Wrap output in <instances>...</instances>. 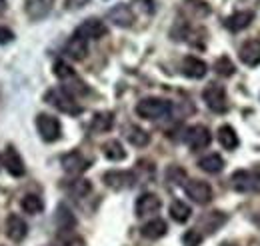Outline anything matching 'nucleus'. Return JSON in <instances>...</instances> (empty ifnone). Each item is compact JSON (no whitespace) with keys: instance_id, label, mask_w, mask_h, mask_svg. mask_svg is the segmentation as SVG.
<instances>
[{"instance_id":"obj_1","label":"nucleus","mask_w":260,"mask_h":246,"mask_svg":"<svg viewBox=\"0 0 260 246\" xmlns=\"http://www.w3.org/2000/svg\"><path fill=\"white\" fill-rule=\"evenodd\" d=\"M172 110V104L164 98H142L136 104V114L144 120H160L166 118Z\"/></svg>"},{"instance_id":"obj_2","label":"nucleus","mask_w":260,"mask_h":246,"mask_svg":"<svg viewBox=\"0 0 260 246\" xmlns=\"http://www.w3.org/2000/svg\"><path fill=\"white\" fill-rule=\"evenodd\" d=\"M44 98H46L48 104H52L56 110H60V112H64V114L76 116V114L82 112V106H78V104L74 102V98L66 93L64 88H52V90L46 93Z\"/></svg>"},{"instance_id":"obj_3","label":"nucleus","mask_w":260,"mask_h":246,"mask_svg":"<svg viewBox=\"0 0 260 246\" xmlns=\"http://www.w3.org/2000/svg\"><path fill=\"white\" fill-rule=\"evenodd\" d=\"M202 98L206 102V106L212 110V112H226L228 110V98H226V90L224 86L220 84H208L204 90H202Z\"/></svg>"},{"instance_id":"obj_4","label":"nucleus","mask_w":260,"mask_h":246,"mask_svg":"<svg viewBox=\"0 0 260 246\" xmlns=\"http://www.w3.org/2000/svg\"><path fill=\"white\" fill-rule=\"evenodd\" d=\"M36 128H38L40 138L46 140V142H54V140H58V138H60V132H62L60 120H58L56 116H52V114H44V112L36 116Z\"/></svg>"},{"instance_id":"obj_5","label":"nucleus","mask_w":260,"mask_h":246,"mask_svg":"<svg viewBox=\"0 0 260 246\" xmlns=\"http://www.w3.org/2000/svg\"><path fill=\"white\" fill-rule=\"evenodd\" d=\"M184 192L196 204H208L212 200V188L204 180H188L184 184Z\"/></svg>"},{"instance_id":"obj_6","label":"nucleus","mask_w":260,"mask_h":246,"mask_svg":"<svg viewBox=\"0 0 260 246\" xmlns=\"http://www.w3.org/2000/svg\"><path fill=\"white\" fill-rule=\"evenodd\" d=\"M184 140H186V144H188L190 150H202V148H206V146L210 144L212 136H210V130H208L206 126L196 124V126L186 130Z\"/></svg>"},{"instance_id":"obj_7","label":"nucleus","mask_w":260,"mask_h":246,"mask_svg":"<svg viewBox=\"0 0 260 246\" xmlns=\"http://www.w3.org/2000/svg\"><path fill=\"white\" fill-rule=\"evenodd\" d=\"M102 180L112 190H126V188L134 186L136 176L132 172H126V170H110V172H104Z\"/></svg>"},{"instance_id":"obj_8","label":"nucleus","mask_w":260,"mask_h":246,"mask_svg":"<svg viewBox=\"0 0 260 246\" xmlns=\"http://www.w3.org/2000/svg\"><path fill=\"white\" fill-rule=\"evenodd\" d=\"M2 166L8 170V174L16 178L24 176V160L20 158V154L14 146H6V150L2 154Z\"/></svg>"},{"instance_id":"obj_9","label":"nucleus","mask_w":260,"mask_h":246,"mask_svg":"<svg viewBox=\"0 0 260 246\" xmlns=\"http://www.w3.org/2000/svg\"><path fill=\"white\" fill-rule=\"evenodd\" d=\"M162 202L156 194L152 192H144L138 196L136 204H134V210H136V216H150V214H156L160 210Z\"/></svg>"},{"instance_id":"obj_10","label":"nucleus","mask_w":260,"mask_h":246,"mask_svg":"<svg viewBox=\"0 0 260 246\" xmlns=\"http://www.w3.org/2000/svg\"><path fill=\"white\" fill-rule=\"evenodd\" d=\"M60 164H62L66 174H72V176H78V174H82L88 168V160L80 152H76V150L64 154L62 160H60Z\"/></svg>"},{"instance_id":"obj_11","label":"nucleus","mask_w":260,"mask_h":246,"mask_svg":"<svg viewBox=\"0 0 260 246\" xmlns=\"http://www.w3.org/2000/svg\"><path fill=\"white\" fill-rule=\"evenodd\" d=\"M240 60L244 62L246 66H258L260 64V38H250L246 40L240 50H238Z\"/></svg>"},{"instance_id":"obj_12","label":"nucleus","mask_w":260,"mask_h":246,"mask_svg":"<svg viewBox=\"0 0 260 246\" xmlns=\"http://www.w3.org/2000/svg\"><path fill=\"white\" fill-rule=\"evenodd\" d=\"M76 34L82 36L84 40H98V38H102V36L106 34V26H104V22H100L98 18H88V20H84V22L76 28Z\"/></svg>"},{"instance_id":"obj_13","label":"nucleus","mask_w":260,"mask_h":246,"mask_svg":"<svg viewBox=\"0 0 260 246\" xmlns=\"http://www.w3.org/2000/svg\"><path fill=\"white\" fill-rule=\"evenodd\" d=\"M28 234V226L26 222L20 218L18 214H10L6 218V236L14 242H20L24 240V236Z\"/></svg>"},{"instance_id":"obj_14","label":"nucleus","mask_w":260,"mask_h":246,"mask_svg":"<svg viewBox=\"0 0 260 246\" xmlns=\"http://www.w3.org/2000/svg\"><path fill=\"white\" fill-rule=\"evenodd\" d=\"M64 52H66V56H70L72 60H84L86 54H88V40H84L82 36H78V34L74 32V36L66 42Z\"/></svg>"},{"instance_id":"obj_15","label":"nucleus","mask_w":260,"mask_h":246,"mask_svg":"<svg viewBox=\"0 0 260 246\" xmlns=\"http://www.w3.org/2000/svg\"><path fill=\"white\" fill-rule=\"evenodd\" d=\"M108 20L114 22L116 26H120V28H128L134 22V12H132L128 4H118L108 12Z\"/></svg>"},{"instance_id":"obj_16","label":"nucleus","mask_w":260,"mask_h":246,"mask_svg":"<svg viewBox=\"0 0 260 246\" xmlns=\"http://www.w3.org/2000/svg\"><path fill=\"white\" fill-rule=\"evenodd\" d=\"M52 4H54V0H26L24 10L30 20H42L52 10Z\"/></svg>"},{"instance_id":"obj_17","label":"nucleus","mask_w":260,"mask_h":246,"mask_svg":"<svg viewBox=\"0 0 260 246\" xmlns=\"http://www.w3.org/2000/svg\"><path fill=\"white\" fill-rule=\"evenodd\" d=\"M232 186L238 192H250L258 188V178L248 170H238L232 174Z\"/></svg>"},{"instance_id":"obj_18","label":"nucleus","mask_w":260,"mask_h":246,"mask_svg":"<svg viewBox=\"0 0 260 246\" xmlns=\"http://www.w3.org/2000/svg\"><path fill=\"white\" fill-rule=\"evenodd\" d=\"M56 226H58V234H60V236L70 234L72 228L76 226V218H74L72 210H70L66 204H60L58 210H56Z\"/></svg>"},{"instance_id":"obj_19","label":"nucleus","mask_w":260,"mask_h":246,"mask_svg":"<svg viewBox=\"0 0 260 246\" xmlns=\"http://www.w3.org/2000/svg\"><path fill=\"white\" fill-rule=\"evenodd\" d=\"M252 20H254V14H252V12H248V10H240V12H234L232 16H228L224 24H226L228 30L240 32V30H244V28H248Z\"/></svg>"},{"instance_id":"obj_20","label":"nucleus","mask_w":260,"mask_h":246,"mask_svg":"<svg viewBox=\"0 0 260 246\" xmlns=\"http://www.w3.org/2000/svg\"><path fill=\"white\" fill-rule=\"evenodd\" d=\"M166 230H168V226H166V222H164L162 218H152L150 222H146L140 228V234L144 238H148V240H158V238H162L164 234H166Z\"/></svg>"},{"instance_id":"obj_21","label":"nucleus","mask_w":260,"mask_h":246,"mask_svg":"<svg viewBox=\"0 0 260 246\" xmlns=\"http://www.w3.org/2000/svg\"><path fill=\"white\" fill-rule=\"evenodd\" d=\"M206 70H208L206 62H202L196 56H186L182 60V72L188 78H202V76H206Z\"/></svg>"},{"instance_id":"obj_22","label":"nucleus","mask_w":260,"mask_h":246,"mask_svg":"<svg viewBox=\"0 0 260 246\" xmlns=\"http://www.w3.org/2000/svg\"><path fill=\"white\" fill-rule=\"evenodd\" d=\"M224 222H226V216L222 214V212H218V210H214V212H208L206 216H202L198 224H200L208 234H212V232H216Z\"/></svg>"},{"instance_id":"obj_23","label":"nucleus","mask_w":260,"mask_h":246,"mask_svg":"<svg viewBox=\"0 0 260 246\" xmlns=\"http://www.w3.org/2000/svg\"><path fill=\"white\" fill-rule=\"evenodd\" d=\"M198 166L208 174H216L224 168V160H222L220 154H206L204 158L198 160Z\"/></svg>"},{"instance_id":"obj_24","label":"nucleus","mask_w":260,"mask_h":246,"mask_svg":"<svg viewBox=\"0 0 260 246\" xmlns=\"http://www.w3.org/2000/svg\"><path fill=\"white\" fill-rule=\"evenodd\" d=\"M218 142L226 150H234L238 146V134H236V130L230 124H224V126L218 128Z\"/></svg>"},{"instance_id":"obj_25","label":"nucleus","mask_w":260,"mask_h":246,"mask_svg":"<svg viewBox=\"0 0 260 246\" xmlns=\"http://www.w3.org/2000/svg\"><path fill=\"white\" fill-rule=\"evenodd\" d=\"M126 138H128L130 144L136 146V148H142V146H146L150 142V134L146 130H142L140 126H128L126 128Z\"/></svg>"},{"instance_id":"obj_26","label":"nucleus","mask_w":260,"mask_h":246,"mask_svg":"<svg viewBox=\"0 0 260 246\" xmlns=\"http://www.w3.org/2000/svg\"><path fill=\"white\" fill-rule=\"evenodd\" d=\"M102 152H104V156H106L108 160H112V162H120V160L126 158V150L122 148V144H120L118 140H108V142H104V144H102Z\"/></svg>"},{"instance_id":"obj_27","label":"nucleus","mask_w":260,"mask_h":246,"mask_svg":"<svg viewBox=\"0 0 260 246\" xmlns=\"http://www.w3.org/2000/svg\"><path fill=\"white\" fill-rule=\"evenodd\" d=\"M112 124H114V114L112 112H96L94 118H92V122H90V128L94 132L102 134V132H108L112 128Z\"/></svg>"},{"instance_id":"obj_28","label":"nucleus","mask_w":260,"mask_h":246,"mask_svg":"<svg viewBox=\"0 0 260 246\" xmlns=\"http://www.w3.org/2000/svg\"><path fill=\"white\" fill-rule=\"evenodd\" d=\"M192 214V210H190V206L188 204H184L182 200H174L172 204H170V216L176 220V222H186L188 218Z\"/></svg>"},{"instance_id":"obj_29","label":"nucleus","mask_w":260,"mask_h":246,"mask_svg":"<svg viewBox=\"0 0 260 246\" xmlns=\"http://www.w3.org/2000/svg\"><path fill=\"white\" fill-rule=\"evenodd\" d=\"M20 206H22V210H24L26 214H38V212H42V208H44L40 196H36V194H26V196L20 200Z\"/></svg>"},{"instance_id":"obj_30","label":"nucleus","mask_w":260,"mask_h":246,"mask_svg":"<svg viewBox=\"0 0 260 246\" xmlns=\"http://www.w3.org/2000/svg\"><path fill=\"white\" fill-rule=\"evenodd\" d=\"M214 70H216V74H220V76H232L234 72H236V66L232 64V60L228 58V56H220L218 60L214 62Z\"/></svg>"},{"instance_id":"obj_31","label":"nucleus","mask_w":260,"mask_h":246,"mask_svg":"<svg viewBox=\"0 0 260 246\" xmlns=\"http://www.w3.org/2000/svg\"><path fill=\"white\" fill-rule=\"evenodd\" d=\"M70 190V194L72 196H76V198H84L90 190H92V186H90V182L88 180H84V178H80V180H74L72 182V186L68 188Z\"/></svg>"},{"instance_id":"obj_32","label":"nucleus","mask_w":260,"mask_h":246,"mask_svg":"<svg viewBox=\"0 0 260 246\" xmlns=\"http://www.w3.org/2000/svg\"><path fill=\"white\" fill-rule=\"evenodd\" d=\"M166 180L170 184H182L186 180V172L180 168V166H168L166 170Z\"/></svg>"},{"instance_id":"obj_33","label":"nucleus","mask_w":260,"mask_h":246,"mask_svg":"<svg viewBox=\"0 0 260 246\" xmlns=\"http://www.w3.org/2000/svg\"><path fill=\"white\" fill-rule=\"evenodd\" d=\"M54 74H56V78H60L62 82H66V80H70V78H74L76 74H74V70L66 64V62L58 60L56 64H54Z\"/></svg>"},{"instance_id":"obj_34","label":"nucleus","mask_w":260,"mask_h":246,"mask_svg":"<svg viewBox=\"0 0 260 246\" xmlns=\"http://www.w3.org/2000/svg\"><path fill=\"white\" fill-rule=\"evenodd\" d=\"M182 242L186 246H200L202 242V234L198 230H188L184 236H182Z\"/></svg>"},{"instance_id":"obj_35","label":"nucleus","mask_w":260,"mask_h":246,"mask_svg":"<svg viewBox=\"0 0 260 246\" xmlns=\"http://www.w3.org/2000/svg\"><path fill=\"white\" fill-rule=\"evenodd\" d=\"M10 40H14V32L8 30L6 26H0V44H8Z\"/></svg>"},{"instance_id":"obj_36","label":"nucleus","mask_w":260,"mask_h":246,"mask_svg":"<svg viewBox=\"0 0 260 246\" xmlns=\"http://www.w3.org/2000/svg\"><path fill=\"white\" fill-rule=\"evenodd\" d=\"M86 2H88V0H66V8L76 10V8H82Z\"/></svg>"},{"instance_id":"obj_37","label":"nucleus","mask_w":260,"mask_h":246,"mask_svg":"<svg viewBox=\"0 0 260 246\" xmlns=\"http://www.w3.org/2000/svg\"><path fill=\"white\" fill-rule=\"evenodd\" d=\"M254 224H256V226L260 228V212H258L256 216H254Z\"/></svg>"},{"instance_id":"obj_38","label":"nucleus","mask_w":260,"mask_h":246,"mask_svg":"<svg viewBox=\"0 0 260 246\" xmlns=\"http://www.w3.org/2000/svg\"><path fill=\"white\" fill-rule=\"evenodd\" d=\"M224 246H232V244H224Z\"/></svg>"},{"instance_id":"obj_39","label":"nucleus","mask_w":260,"mask_h":246,"mask_svg":"<svg viewBox=\"0 0 260 246\" xmlns=\"http://www.w3.org/2000/svg\"><path fill=\"white\" fill-rule=\"evenodd\" d=\"M0 166H2V164H0Z\"/></svg>"}]
</instances>
